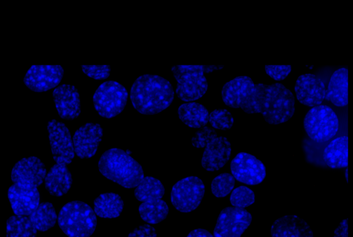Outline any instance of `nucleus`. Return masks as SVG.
Returning a JSON list of instances; mask_svg holds the SVG:
<instances>
[{"label":"nucleus","mask_w":353,"mask_h":237,"mask_svg":"<svg viewBox=\"0 0 353 237\" xmlns=\"http://www.w3.org/2000/svg\"><path fill=\"white\" fill-rule=\"evenodd\" d=\"M224 103L248 114H261L271 125L290 120L295 111V99L283 84L254 83L248 76H239L225 83L221 90Z\"/></svg>","instance_id":"1"},{"label":"nucleus","mask_w":353,"mask_h":237,"mask_svg":"<svg viewBox=\"0 0 353 237\" xmlns=\"http://www.w3.org/2000/svg\"><path fill=\"white\" fill-rule=\"evenodd\" d=\"M174 92L167 79L154 74L139 76L130 90V100L134 109L145 115L158 114L173 101Z\"/></svg>","instance_id":"2"},{"label":"nucleus","mask_w":353,"mask_h":237,"mask_svg":"<svg viewBox=\"0 0 353 237\" xmlns=\"http://www.w3.org/2000/svg\"><path fill=\"white\" fill-rule=\"evenodd\" d=\"M98 167L103 176L125 188L136 187L144 178L141 165L119 148L105 151L99 161Z\"/></svg>","instance_id":"3"},{"label":"nucleus","mask_w":353,"mask_h":237,"mask_svg":"<svg viewBox=\"0 0 353 237\" xmlns=\"http://www.w3.org/2000/svg\"><path fill=\"white\" fill-rule=\"evenodd\" d=\"M223 65H178L172 67V72L177 82L176 94L181 101L193 102L207 92L208 85L205 73L223 68Z\"/></svg>","instance_id":"4"},{"label":"nucleus","mask_w":353,"mask_h":237,"mask_svg":"<svg viewBox=\"0 0 353 237\" xmlns=\"http://www.w3.org/2000/svg\"><path fill=\"white\" fill-rule=\"evenodd\" d=\"M196 148L204 147L201 165L207 171L220 169L228 161L231 154V144L227 138L218 136L214 129L205 126L197 130L191 139Z\"/></svg>","instance_id":"5"},{"label":"nucleus","mask_w":353,"mask_h":237,"mask_svg":"<svg viewBox=\"0 0 353 237\" xmlns=\"http://www.w3.org/2000/svg\"><path fill=\"white\" fill-rule=\"evenodd\" d=\"M58 225L68 237H90L97 227L94 211L85 203H66L58 215Z\"/></svg>","instance_id":"6"},{"label":"nucleus","mask_w":353,"mask_h":237,"mask_svg":"<svg viewBox=\"0 0 353 237\" xmlns=\"http://www.w3.org/2000/svg\"><path fill=\"white\" fill-rule=\"evenodd\" d=\"M303 127L312 141L323 143L336 135L339 130V118L329 106L317 105L311 108L305 114Z\"/></svg>","instance_id":"7"},{"label":"nucleus","mask_w":353,"mask_h":237,"mask_svg":"<svg viewBox=\"0 0 353 237\" xmlns=\"http://www.w3.org/2000/svg\"><path fill=\"white\" fill-rule=\"evenodd\" d=\"M128 96L124 86L117 81H108L96 90L93 95V104L100 116L110 118L123 110Z\"/></svg>","instance_id":"8"},{"label":"nucleus","mask_w":353,"mask_h":237,"mask_svg":"<svg viewBox=\"0 0 353 237\" xmlns=\"http://www.w3.org/2000/svg\"><path fill=\"white\" fill-rule=\"evenodd\" d=\"M204 194L205 185L201 179L196 176H188L173 185L170 200L178 211L188 213L198 207Z\"/></svg>","instance_id":"9"},{"label":"nucleus","mask_w":353,"mask_h":237,"mask_svg":"<svg viewBox=\"0 0 353 237\" xmlns=\"http://www.w3.org/2000/svg\"><path fill=\"white\" fill-rule=\"evenodd\" d=\"M252 222L246 209L228 207L220 212L214 229V237H241Z\"/></svg>","instance_id":"10"},{"label":"nucleus","mask_w":353,"mask_h":237,"mask_svg":"<svg viewBox=\"0 0 353 237\" xmlns=\"http://www.w3.org/2000/svg\"><path fill=\"white\" fill-rule=\"evenodd\" d=\"M52 157L56 163L68 165L75 154L73 141L65 125L55 119L48 123Z\"/></svg>","instance_id":"11"},{"label":"nucleus","mask_w":353,"mask_h":237,"mask_svg":"<svg viewBox=\"0 0 353 237\" xmlns=\"http://www.w3.org/2000/svg\"><path fill=\"white\" fill-rule=\"evenodd\" d=\"M230 169L236 180L249 185L261 183L266 175L264 164L254 156L245 152L236 155L231 161Z\"/></svg>","instance_id":"12"},{"label":"nucleus","mask_w":353,"mask_h":237,"mask_svg":"<svg viewBox=\"0 0 353 237\" xmlns=\"http://www.w3.org/2000/svg\"><path fill=\"white\" fill-rule=\"evenodd\" d=\"M46 168L43 162L36 156L23 158L19 161L11 172L14 184L26 188H37L45 180Z\"/></svg>","instance_id":"13"},{"label":"nucleus","mask_w":353,"mask_h":237,"mask_svg":"<svg viewBox=\"0 0 353 237\" xmlns=\"http://www.w3.org/2000/svg\"><path fill=\"white\" fill-rule=\"evenodd\" d=\"M63 72L59 65H34L27 71L23 82L30 90L43 92L57 87Z\"/></svg>","instance_id":"14"},{"label":"nucleus","mask_w":353,"mask_h":237,"mask_svg":"<svg viewBox=\"0 0 353 237\" xmlns=\"http://www.w3.org/2000/svg\"><path fill=\"white\" fill-rule=\"evenodd\" d=\"M294 91L297 100L301 104L315 107L321 105L326 90L319 77L313 74H304L296 79Z\"/></svg>","instance_id":"15"},{"label":"nucleus","mask_w":353,"mask_h":237,"mask_svg":"<svg viewBox=\"0 0 353 237\" xmlns=\"http://www.w3.org/2000/svg\"><path fill=\"white\" fill-rule=\"evenodd\" d=\"M103 136V129L99 124L87 123L81 126L72 137L74 152L80 158L93 156Z\"/></svg>","instance_id":"16"},{"label":"nucleus","mask_w":353,"mask_h":237,"mask_svg":"<svg viewBox=\"0 0 353 237\" xmlns=\"http://www.w3.org/2000/svg\"><path fill=\"white\" fill-rule=\"evenodd\" d=\"M52 96L61 118L71 121L79 116L81 112L80 97L74 85L62 84L57 86L53 90Z\"/></svg>","instance_id":"17"},{"label":"nucleus","mask_w":353,"mask_h":237,"mask_svg":"<svg viewBox=\"0 0 353 237\" xmlns=\"http://www.w3.org/2000/svg\"><path fill=\"white\" fill-rule=\"evenodd\" d=\"M8 196L17 216H29L39 205L40 195L37 188H26L13 184L8 189Z\"/></svg>","instance_id":"18"},{"label":"nucleus","mask_w":353,"mask_h":237,"mask_svg":"<svg viewBox=\"0 0 353 237\" xmlns=\"http://www.w3.org/2000/svg\"><path fill=\"white\" fill-rule=\"evenodd\" d=\"M270 231L272 237H313L307 223L296 215H286L276 219Z\"/></svg>","instance_id":"19"},{"label":"nucleus","mask_w":353,"mask_h":237,"mask_svg":"<svg viewBox=\"0 0 353 237\" xmlns=\"http://www.w3.org/2000/svg\"><path fill=\"white\" fill-rule=\"evenodd\" d=\"M325 99L337 107L348 104V70L345 68L336 70L331 76Z\"/></svg>","instance_id":"20"},{"label":"nucleus","mask_w":353,"mask_h":237,"mask_svg":"<svg viewBox=\"0 0 353 237\" xmlns=\"http://www.w3.org/2000/svg\"><path fill=\"white\" fill-rule=\"evenodd\" d=\"M47 191L54 196L65 194L72 183V175L66 165L54 164L47 172L44 180Z\"/></svg>","instance_id":"21"},{"label":"nucleus","mask_w":353,"mask_h":237,"mask_svg":"<svg viewBox=\"0 0 353 237\" xmlns=\"http://www.w3.org/2000/svg\"><path fill=\"white\" fill-rule=\"evenodd\" d=\"M325 164L332 169L347 167L348 165V137L339 136L332 140L323 154Z\"/></svg>","instance_id":"22"},{"label":"nucleus","mask_w":353,"mask_h":237,"mask_svg":"<svg viewBox=\"0 0 353 237\" xmlns=\"http://www.w3.org/2000/svg\"><path fill=\"white\" fill-rule=\"evenodd\" d=\"M177 113L179 119L192 128H202L209 122L208 110L204 105L196 102L181 104Z\"/></svg>","instance_id":"23"},{"label":"nucleus","mask_w":353,"mask_h":237,"mask_svg":"<svg viewBox=\"0 0 353 237\" xmlns=\"http://www.w3.org/2000/svg\"><path fill=\"white\" fill-rule=\"evenodd\" d=\"M123 201L115 193L100 194L94 201V211L98 216L114 218L120 216L123 208Z\"/></svg>","instance_id":"24"},{"label":"nucleus","mask_w":353,"mask_h":237,"mask_svg":"<svg viewBox=\"0 0 353 237\" xmlns=\"http://www.w3.org/2000/svg\"><path fill=\"white\" fill-rule=\"evenodd\" d=\"M141 219L148 224H157L165 220L169 213L167 203L162 199L143 202L139 207Z\"/></svg>","instance_id":"25"},{"label":"nucleus","mask_w":353,"mask_h":237,"mask_svg":"<svg viewBox=\"0 0 353 237\" xmlns=\"http://www.w3.org/2000/svg\"><path fill=\"white\" fill-rule=\"evenodd\" d=\"M28 218L37 230L40 231L50 229L58 220L55 209L53 205L49 202L40 203Z\"/></svg>","instance_id":"26"},{"label":"nucleus","mask_w":353,"mask_h":237,"mask_svg":"<svg viewBox=\"0 0 353 237\" xmlns=\"http://www.w3.org/2000/svg\"><path fill=\"white\" fill-rule=\"evenodd\" d=\"M165 193L162 183L152 176H145L134 189L135 198L141 202L161 199Z\"/></svg>","instance_id":"27"},{"label":"nucleus","mask_w":353,"mask_h":237,"mask_svg":"<svg viewBox=\"0 0 353 237\" xmlns=\"http://www.w3.org/2000/svg\"><path fill=\"white\" fill-rule=\"evenodd\" d=\"M37 232L28 216L14 215L7 220V237H37Z\"/></svg>","instance_id":"28"},{"label":"nucleus","mask_w":353,"mask_h":237,"mask_svg":"<svg viewBox=\"0 0 353 237\" xmlns=\"http://www.w3.org/2000/svg\"><path fill=\"white\" fill-rule=\"evenodd\" d=\"M235 178L229 173H222L216 176L211 183V191L217 198L226 196L233 189Z\"/></svg>","instance_id":"29"},{"label":"nucleus","mask_w":353,"mask_h":237,"mask_svg":"<svg viewBox=\"0 0 353 237\" xmlns=\"http://www.w3.org/2000/svg\"><path fill=\"white\" fill-rule=\"evenodd\" d=\"M254 193L245 186H239L232 192L230 201L233 207L245 208L254 203Z\"/></svg>","instance_id":"30"},{"label":"nucleus","mask_w":353,"mask_h":237,"mask_svg":"<svg viewBox=\"0 0 353 237\" xmlns=\"http://www.w3.org/2000/svg\"><path fill=\"white\" fill-rule=\"evenodd\" d=\"M209 123L214 129L230 130L234 123L232 114L226 109H216L210 113Z\"/></svg>","instance_id":"31"},{"label":"nucleus","mask_w":353,"mask_h":237,"mask_svg":"<svg viewBox=\"0 0 353 237\" xmlns=\"http://www.w3.org/2000/svg\"><path fill=\"white\" fill-rule=\"evenodd\" d=\"M82 71L89 77L96 80H104L110 74L109 65H82Z\"/></svg>","instance_id":"32"},{"label":"nucleus","mask_w":353,"mask_h":237,"mask_svg":"<svg viewBox=\"0 0 353 237\" xmlns=\"http://www.w3.org/2000/svg\"><path fill=\"white\" fill-rule=\"evenodd\" d=\"M292 67L290 65H265V70L266 74L275 81L284 80L290 73Z\"/></svg>","instance_id":"33"},{"label":"nucleus","mask_w":353,"mask_h":237,"mask_svg":"<svg viewBox=\"0 0 353 237\" xmlns=\"http://www.w3.org/2000/svg\"><path fill=\"white\" fill-rule=\"evenodd\" d=\"M128 237H157V232L152 226L144 224L136 227Z\"/></svg>","instance_id":"34"},{"label":"nucleus","mask_w":353,"mask_h":237,"mask_svg":"<svg viewBox=\"0 0 353 237\" xmlns=\"http://www.w3.org/2000/svg\"><path fill=\"white\" fill-rule=\"evenodd\" d=\"M334 237H348V219L343 220L334 232Z\"/></svg>","instance_id":"35"},{"label":"nucleus","mask_w":353,"mask_h":237,"mask_svg":"<svg viewBox=\"0 0 353 237\" xmlns=\"http://www.w3.org/2000/svg\"><path fill=\"white\" fill-rule=\"evenodd\" d=\"M187 237H214V235L204 229H196L191 231Z\"/></svg>","instance_id":"36"},{"label":"nucleus","mask_w":353,"mask_h":237,"mask_svg":"<svg viewBox=\"0 0 353 237\" xmlns=\"http://www.w3.org/2000/svg\"><path fill=\"white\" fill-rule=\"evenodd\" d=\"M345 178H346V181H347V169H346V170H345Z\"/></svg>","instance_id":"37"}]
</instances>
